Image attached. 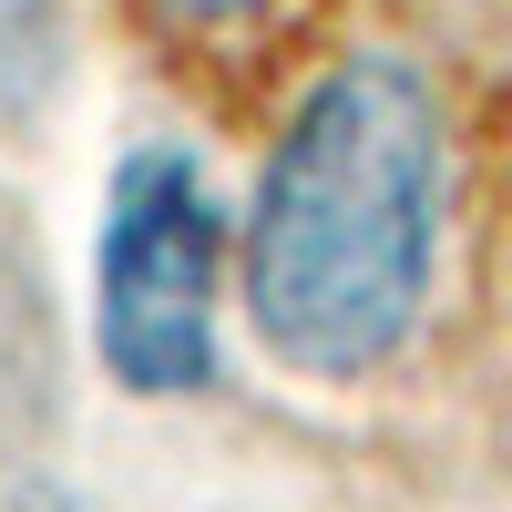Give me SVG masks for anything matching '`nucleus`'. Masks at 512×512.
Instances as JSON below:
<instances>
[{"instance_id": "obj_1", "label": "nucleus", "mask_w": 512, "mask_h": 512, "mask_svg": "<svg viewBox=\"0 0 512 512\" xmlns=\"http://www.w3.org/2000/svg\"><path fill=\"white\" fill-rule=\"evenodd\" d=\"M451 123L410 52H338L287 103L236 226V297L256 349L297 379H379L441 287Z\"/></svg>"}, {"instance_id": "obj_2", "label": "nucleus", "mask_w": 512, "mask_h": 512, "mask_svg": "<svg viewBox=\"0 0 512 512\" xmlns=\"http://www.w3.org/2000/svg\"><path fill=\"white\" fill-rule=\"evenodd\" d=\"M226 297V205L185 144H134L103 185L93 236V359L134 400H185L216 379Z\"/></svg>"}, {"instance_id": "obj_3", "label": "nucleus", "mask_w": 512, "mask_h": 512, "mask_svg": "<svg viewBox=\"0 0 512 512\" xmlns=\"http://www.w3.org/2000/svg\"><path fill=\"white\" fill-rule=\"evenodd\" d=\"M62 62V0H0V103H41Z\"/></svg>"}, {"instance_id": "obj_4", "label": "nucleus", "mask_w": 512, "mask_h": 512, "mask_svg": "<svg viewBox=\"0 0 512 512\" xmlns=\"http://www.w3.org/2000/svg\"><path fill=\"white\" fill-rule=\"evenodd\" d=\"M144 11H164L175 31H236V21L267 11V0H144Z\"/></svg>"}, {"instance_id": "obj_5", "label": "nucleus", "mask_w": 512, "mask_h": 512, "mask_svg": "<svg viewBox=\"0 0 512 512\" xmlns=\"http://www.w3.org/2000/svg\"><path fill=\"white\" fill-rule=\"evenodd\" d=\"M11 512H93V502H72V492H52V482H31V492H21Z\"/></svg>"}]
</instances>
